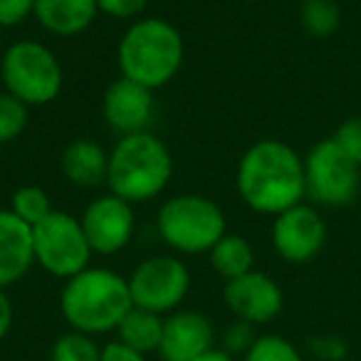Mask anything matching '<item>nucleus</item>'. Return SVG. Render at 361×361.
<instances>
[{"mask_svg":"<svg viewBox=\"0 0 361 361\" xmlns=\"http://www.w3.org/2000/svg\"><path fill=\"white\" fill-rule=\"evenodd\" d=\"M154 90L136 85L126 77L111 82L102 102L104 121L121 136L149 131V124L154 121Z\"/></svg>","mask_w":361,"mask_h":361,"instance_id":"nucleus-13","label":"nucleus"},{"mask_svg":"<svg viewBox=\"0 0 361 361\" xmlns=\"http://www.w3.org/2000/svg\"><path fill=\"white\" fill-rule=\"evenodd\" d=\"M80 223L94 255H116L136 233L134 206L114 193L97 196L80 216Z\"/></svg>","mask_w":361,"mask_h":361,"instance_id":"nucleus-10","label":"nucleus"},{"mask_svg":"<svg viewBox=\"0 0 361 361\" xmlns=\"http://www.w3.org/2000/svg\"><path fill=\"white\" fill-rule=\"evenodd\" d=\"M243 361H305L292 341L277 334H262L255 339V344L247 349Z\"/></svg>","mask_w":361,"mask_h":361,"instance_id":"nucleus-24","label":"nucleus"},{"mask_svg":"<svg viewBox=\"0 0 361 361\" xmlns=\"http://www.w3.org/2000/svg\"><path fill=\"white\" fill-rule=\"evenodd\" d=\"M99 359H102V346L90 334L70 329L67 334L57 336L52 341L50 361H99Z\"/></svg>","mask_w":361,"mask_h":361,"instance_id":"nucleus-22","label":"nucleus"},{"mask_svg":"<svg viewBox=\"0 0 361 361\" xmlns=\"http://www.w3.org/2000/svg\"><path fill=\"white\" fill-rule=\"evenodd\" d=\"M134 307L129 280L109 267H87L62 287L60 312L70 329L99 336L116 331Z\"/></svg>","mask_w":361,"mask_h":361,"instance_id":"nucleus-2","label":"nucleus"},{"mask_svg":"<svg viewBox=\"0 0 361 361\" xmlns=\"http://www.w3.org/2000/svg\"><path fill=\"white\" fill-rule=\"evenodd\" d=\"M310 351L322 361H339L346 356V341L334 334H322L310 339Z\"/></svg>","mask_w":361,"mask_h":361,"instance_id":"nucleus-29","label":"nucleus"},{"mask_svg":"<svg viewBox=\"0 0 361 361\" xmlns=\"http://www.w3.org/2000/svg\"><path fill=\"white\" fill-rule=\"evenodd\" d=\"M183 37L164 18H139L121 35L116 47L121 77L144 85L149 90H161L176 80L183 65Z\"/></svg>","mask_w":361,"mask_h":361,"instance_id":"nucleus-3","label":"nucleus"},{"mask_svg":"<svg viewBox=\"0 0 361 361\" xmlns=\"http://www.w3.org/2000/svg\"><path fill=\"white\" fill-rule=\"evenodd\" d=\"M334 144L361 166V116H351L334 131Z\"/></svg>","mask_w":361,"mask_h":361,"instance_id":"nucleus-25","label":"nucleus"},{"mask_svg":"<svg viewBox=\"0 0 361 361\" xmlns=\"http://www.w3.org/2000/svg\"><path fill=\"white\" fill-rule=\"evenodd\" d=\"M161 240L176 252L201 255L228 233L226 213L216 201L198 193H180L161 203L156 216Z\"/></svg>","mask_w":361,"mask_h":361,"instance_id":"nucleus-5","label":"nucleus"},{"mask_svg":"<svg viewBox=\"0 0 361 361\" xmlns=\"http://www.w3.org/2000/svg\"><path fill=\"white\" fill-rule=\"evenodd\" d=\"M302 3H305V0H302Z\"/></svg>","mask_w":361,"mask_h":361,"instance_id":"nucleus-34","label":"nucleus"},{"mask_svg":"<svg viewBox=\"0 0 361 361\" xmlns=\"http://www.w3.org/2000/svg\"><path fill=\"white\" fill-rule=\"evenodd\" d=\"M32 265V228L25 226L11 208L0 211V290H8L23 280Z\"/></svg>","mask_w":361,"mask_h":361,"instance_id":"nucleus-15","label":"nucleus"},{"mask_svg":"<svg viewBox=\"0 0 361 361\" xmlns=\"http://www.w3.org/2000/svg\"><path fill=\"white\" fill-rule=\"evenodd\" d=\"M302 27L312 37H331L341 25V11L334 0H305L302 3Z\"/></svg>","mask_w":361,"mask_h":361,"instance_id":"nucleus-20","label":"nucleus"},{"mask_svg":"<svg viewBox=\"0 0 361 361\" xmlns=\"http://www.w3.org/2000/svg\"><path fill=\"white\" fill-rule=\"evenodd\" d=\"M0 30H3V27H0ZM0 45H3V37H0Z\"/></svg>","mask_w":361,"mask_h":361,"instance_id":"nucleus-33","label":"nucleus"},{"mask_svg":"<svg viewBox=\"0 0 361 361\" xmlns=\"http://www.w3.org/2000/svg\"><path fill=\"white\" fill-rule=\"evenodd\" d=\"M99 13L116 20H131V18H139L146 11L149 0H97Z\"/></svg>","mask_w":361,"mask_h":361,"instance_id":"nucleus-28","label":"nucleus"},{"mask_svg":"<svg viewBox=\"0 0 361 361\" xmlns=\"http://www.w3.org/2000/svg\"><path fill=\"white\" fill-rule=\"evenodd\" d=\"M223 302L233 312L235 319L247 324H267L285 307L282 287L270 275L260 270H250L235 280H228L223 287Z\"/></svg>","mask_w":361,"mask_h":361,"instance_id":"nucleus-12","label":"nucleus"},{"mask_svg":"<svg viewBox=\"0 0 361 361\" xmlns=\"http://www.w3.org/2000/svg\"><path fill=\"white\" fill-rule=\"evenodd\" d=\"M27 109L30 106L23 104L18 97L11 92H0V146L11 144L25 131L27 126Z\"/></svg>","mask_w":361,"mask_h":361,"instance_id":"nucleus-23","label":"nucleus"},{"mask_svg":"<svg viewBox=\"0 0 361 361\" xmlns=\"http://www.w3.org/2000/svg\"><path fill=\"white\" fill-rule=\"evenodd\" d=\"M193 361H235V356L228 354L226 349H218V346H213V349L203 351V354L196 356Z\"/></svg>","mask_w":361,"mask_h":361,"instance_id":"nucleus-32","label":"nucleus"},{"mask_svg":"<svg viewBox=\"0 0 361 361\" xmlns=\"http://www.w3.org/2000/svg\"><path fill=\"white\" fill-rule=\"evenodd\" d=\"M235 188L250 211L275 218L307 196L305 159L285 141L262 139L243 154Z\"/></svg>","mask_w":361,"mask_h":361,"instance_id":"nucleus-1","label":"nucleus"},{"mask_svg":"<svg viewBox=\"0 0 361 361\" xmlns=\"http://www.w3.org/2000/svg\"><path fill=\"white\" fill-rule=\"evenodd\" d=\"M3 87L27 106H45L62 92V65L55 52L37 40H18L0 55Z\"/></svg>","mask_w":361,"mask_h":361,"instance_id":"nucleus-6","label":"nucleus"},{"mask_svg":"<svg viewBox=\"0 0 361 361\" xmlns=\"http://www.w3.org/2000/svg\"><path fill=\"white\" fill-rule=\"evenodd\" d=\"M99 361H149V359H146V354H141V351L131 349V346L121 344V341L116 339V341H109V344L102 346Z\"/></svg>","mask_w":361,"mask_h":361,"instance_id":"nucleus-30","label":"nucleus"},{"mask_svg":"<svg viewBox=\"0 0 361 361\" xmlns=\"http://www.w3.org/2000/svg\"><path fill=\"white\" fill-rule=\"evenodd\" d=\"M32 252L35 262L47 275L65 282L87 270L94 255L80 218L65 211H52L45 221L32 228Z\"/></svg>","mask_w":361,"mask_h":361,"instance_id":"nucleus-7","label":"nucleus"},{"mask_svg":"<svg viewBox=\"0 0 361 361\" xmlns=\"http://www.w3.org/2000/svg\"><path fill=\"white\" fill-rule=\"evenodd\" d=\"M211 265L223 280H235L240 275H247L250 270H255V250L243 235H233L226 233L221 240L213 245Z\"/></svg>","mask_w":361,"mask_h":361,"instance_id":"nucleus-19","label":"nucleus"},{"mask_svg":"<svg viewBox=\"0 0 361 361\" xmlns=\"http://www.w3.org/2000/svg\"><path fill=\"white\" fill-rule=\"evenodd\" d=\"M35 13V0H0V27L23 25Z\"/></svg>","mask_w":361,"mask_h":361,"instance_id":"nucleus-27","label":"nucleus"},{"mask_svg":"<svg viewBox=\"0 0 361 361\" xmlns=\"http://www.w3.org/2000/svg\"><path fill=\"white\" fill-rule=\"evenodd\" d=\"M255 324H247V322L243 319H235L231 326L226 329V334H223V349L228 351V354H247V349H250L252 344H255Z\"/></svg>","mask_w":361,"mask_h":361,"instance_id":"nucleus-26","label":"nucleus"},{"mask_svg":"<svg viewBox=\"0 0 361 361\" xmlns=\"http://www.w3.org/2000/svg\"><path fill=\"white\" fill-rule=\"evenodd\" d=\"M359 164L344 154L334 139H324L312 146L305 156L307 196L326 208L349 206L359 193Z\"/></svg>","mask_w":361,"mask_h":361,"instance_id":"nucleus-8","label":"nucleus"},{"mask_svg":"<svg viewBox=\"0 0 361 361\" xmlns=\"http://www.w3.org/2000/svg\"><path fill=\"white\" fill-rule=\"evenodd\" d=\"M99 16L97 0H35V13L42 27L50 35L75 37L82 35Z\"/></svg>","mask_w":361,"mask_h":361,"instance_id":"nucleus-16","label":"nucleus"},{"mask_svg":"<svg viewBox=\"0 0 361 361\" xmlns=\"http://www.w3.org/2000/svg\"><path fill=\"white\" fill-rule=\"evenodd\" d=\"M326 243V223L319 211L307 203L275 216L272 223V245L282 260L305 265L314 260Z\"/></svg>","mask_w":361,"mask_h":361,"instance_id":"nucleus-11","label":"nucleus"},{"mask_svg":"<svg viewBox=\"0 0 361 361\" xmlns=\"http://www.w3.org/2000/svg\"><path fill=\"white\" fill-rule=\"evenodd\" d=\"M11 211L20 218L25 226L35 228L37 223H42L47 216H50L55 208H52V201L47 196L45 188L40 186H23L13 193L11 198Z\"/></svg>","mask_w":361,"mask_h":361,"instance_id":"nucleus-21","label":"nucleus"},{"mask_svg":"<svg viewBox=\"0 0 361 361\" xmlns=\"http://www.w3.org/2000/svg\"><path fill=\"white\" fill-rule=\"evenodd\" d=\"M13 319H16V312H13V302L8 297L6 290H0V341L6 339L13 329Z\"/></svg>","mask_w":361,"mask_h":361,"instance_id":"nucleus-31","label":"nucleus"},{"mask_svg":"<svg viewBox=\"0 0 361 361\" xmlns=\"http://www.w3.org/2000/svg\"><path fill=\"white\" fill-rule=\"evenodd\" d=\"M126 280L134 307L161 317L178 310L191 290V272L173 255H154L139 262Z\"/></svg>","mask_w":361,"mask_h":361,"instance_id":"nucleus-9","label":"nucleus"},{"mask_svg":"<svg viewBox=\"0 0 361 361\" xmlns=\"http://www.w3.org/2000/svg\"><path fill=\"white\" fill-rule=\"evenodd\" d=\"M173 176V156L169 146L151 131L121 136L109 151L106 186L109 193L136 203H149L166 191Z\"/></svg>","mask_w":361,"mask_h":361,"instance_id":"nucleus-4","label":"nucleus"},{"mask_svg":"<svg viewBox=\"0 0 361 361\" xmlns=\"http://www.w3.org/2000/svg\"><path fill=\"white\" fill-rule=\"evenodd\" d=\"M60 169L70 183L80 188H97L106 183L109 171V154L97 141L77 139L67 144L60 156Z\"/></svg>","mask_w":361,"mask_h":361,"instance_id":"nucleus-17","label":"nucleus"},{"mask_svg":"<svg viewBox=\"0 0 361 361\" xmlns=\"http://www.w3.org/2000/svg\"><path fill=\"white\" fill-rule=\"evenodd\" d=\"M119 341L131 349L141 351V354H159L161 336H164V317L154 314V312L139 310V307H131L129 314L121 319L119 329Z\"/></svg>","mask_w":361,"mask_h":361,"instance_id":"nucleus-18","label":"nucleus"},{"mask_svg":"<svg viewBox=\"0 0 361 361\" xmlns=\"http://www.w3.org/2000/svg\"><path fill=\"white\" fill-rule=\"evenodd\" d=\"M216 331L206 314L193 310H176L164 317L161 336V361H193L203 351L213 349Z\"/></svg>","mask_w":361,"mask_h":361,"instance_id":"nucleus-14","label":"nucleus"}]
</instances>
